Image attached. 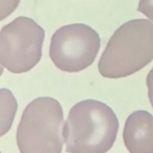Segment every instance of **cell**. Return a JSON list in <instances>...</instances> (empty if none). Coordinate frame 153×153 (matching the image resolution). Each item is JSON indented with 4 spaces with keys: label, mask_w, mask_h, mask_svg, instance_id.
I'll use <instances>...</instances> for the list:
<instances>
[{
    "label": "cell",
    "mask_w": 153,
    "mask_h": 153,
    "mask_svg": "<svg viewBox=\"0 0 153 153\" xmlns=\"http://www.w3.org/2000/svg\"><path fill=\"white\" fill-rule=\"evenodd\" d=\"M119 128L117 115L107 104L86 100L69 111L63 128L68 153H107L114 145Z\"/></svg>",
    "instance_id": "1"
},
{
    "label": "cell",
    "mask_w": 153,
    "mask_h": 153,
    "mask_svg": "<svg viewBox=\"0 0 153 153\" xmlns=\"http://www.w3.org/2000/svg\"><path fill=\"white\" fill-rule=\"evenodd\" d=\"M63 108L50 97H40L25 108L17 128L21 153H62Z\"/></svg>",
    "instance_id": "3"
},
{
    "label": "cell",
    "mask_w": 153,
    "mask_h": 153,
    "mask_svg": "<svg viewBox=\"0 0 153 153\" xmlns=\"http://www.w3.org/2000/svg\"><path fill=\"white\" fill-rule=\"evenodd\" d=\"M4 1H7V4H5L4 7L2 8V18H1L2 20L4 17L8 16L16 8V6L18 5L19 2H20V0H3L2 4H4Z\"/></svg>",
    "instance_id": "8"
},
{
    "label": "cell",
    "mask_w": 153,
    "mask_h": 153,
    "mask_svg": "<svg viewBox=\"0 0 153 153\" xmlns=\"http://www.w3.org/2000/svg\"><path fill=\"white\" fill-rule=\"evenodd\" d=\"M45 30L34 20L20 16L1 29L0 62L13 74L31 70L41 59Z\"/></svg>",
    "instance_id": "4"
},
{
    "label": "cell",
    "mask_w": 153,
    "mask_h": 153,
    "mask_svg": "<svg viewBox=\"0 0 153 153\" xmlns=\"http://www.w3.org/2000/svg\"><path fill=\"white\" fill-rule=\"evenodd\" d=\"M123 139L129 153H153V116L145 110L132 113L126 119Z\"/></svg>",
    "instance_id": "6"
},
{
    "label": "cell",
    "mask_w": 153,
    "mask_h": 153,
    "mask_svg": "<svg viewBox=\"0 0 153 153\" xmlns=\"http://www.w3.org/2000/svg\"><path fill=\"white\" fill-rule=\"evenodd\" d=\"M146 84L148 87V96L150 102L153 108V68L151 70V72L148 74L146 78Z\"/></svg>",
    "instance_id": "9"
},
{
    "label": "cell",
    "mask_w": 153,
    "mask_h": 153,
    "mask_svg": "<svg viewBox=\"0 0 153 153\" xmlns=\"http://www.w3.org/2000/svg\"><path fill=\"white\" fill-rule=\"evenodd\" d=\"M137 10L153 22V0H140Z\"/></svg>",
    "instance_id": "7"
},
{
    "label": "cell",
    "mask_w": 153,
    "mask_h": 153,
    "mask_svg": "<svg viewBox=\"0 0 153 153\" xmlns=\"http://www.w3.org/2000/svg\"><path fill=\"white\" fill-rule=\"evenodd\" d=\"M100 48V38L95 30L83 23H74L53 34L49 56L59 70L78 73L93 64Z\"/></svg>",
    "instance_id": "5"
},
{
    "label": "cell",
    "mask_w": 153,
    "mask_h": 153,
    "mask_svg": "<svg viewBox=\"0 0 153 153\" xmlns=\"http://www.w3.org/2000/svg\"><path fill=\"white\" fill-rule=\"evenodd\" d=\"M152 60L153 23L147 19H134L112 35L98 68L103 77L119 79L135 74Z\"/></svg>",
    "instance_id": "2"
}]
</instances>
